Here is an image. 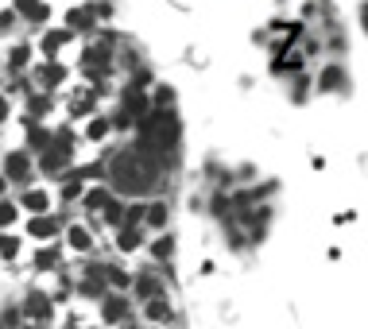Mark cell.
Instances as JSON below:
<instances>
[{
	"instance_id": "1",
	"label": "cell",
	"mask_w": 368,
	"mask_h": 329,
	"mask_svg": "<svg viewBox=\"0 0 368 329\" xmlns=\"http://www.w3.org/2000/svg\"><path fill=\"white\" fill-rule=\"evenodd\" d=\"M140 167H144V163H140V155H120L116 167H113L116 186H120V190H144V186L151 182V174H144Z\"/></svg>"
},
{
	"instance_id": "2",
	"label": "cell",
	"mask_w": 368,
	"mask_h": 329,
	"mask_svg": "<svg viewBox=\"0 0 368 329\" xmlns=\"http://www.w3.org/2000/svg\"><path fill=\"white\" fill-rule=\"evenodd\" d=\"M28 314H31V318H39V321H47L50 318V299L35 290V294L28 299Z\"/></svg>"
},
{
	"instance_id": "3",
	"label": "cell",
	"mask_w": 368,
	"mask_h": 329,
	"mask_svg": "<svg viewBox=\"0 0 368 329\" xmlns=\"http://www.w3.org/2000/svg\"><path fill=\"white\" fill-rule=\"evenodd\" d=\"M4 171H8V178H28V171H31V167H28V155H8V167H4Z\"/></svg>"
},
{
	"instance_id": "4",
	"label": "cell",
	"mask_w": 368,
	"mask_h": 329,
	"mask_svg": "<svg viewBox=\"0 0 368 329\" xmlns=\"http://www.w3.org/2000/svg\"><path fill=\"white\" fill-rule=\"evenodd\" d=\"M116 244H120V252L140 248V232H136V225H125V229H120V236H116Z\"/></svg>"
},
{
	"instance_id": "5",
	"label": "cell",
	"mask_w": 368,
	"mask_h": 329,
	"mask_svg": "<svg viewBox=\"0 0 368 329\" xmlns=\"http://www.w3.org/2000/svg\"><path fill=\"white\" fill-rule=\"evenodd\" d=\"M28 229H31V236H43V241H47V236H55V229H58V225L50 221V217H35V221H31Z\"/></svg>"
},
{
	"instance_id": "6",
	"label": "cell",
	"mask_w": 368,
	"mask_h": 329,
	"mask_svg": "<svg viewBox=\"0 0 368 329\" xmlns=\"http://www.w3.org/2000/svg\"><path fill=\"white\" fill-rule=\"evenodd\" d=\"M16 8L24 12V16H31V19H43V16H47L43 0H16Z\"/></svg>"
},
{
	"instance_id": "7",
	"label": "cell",
	"mask_w": 368,
	"mask_h": 329,
	"mask_svg": "<svg viewBox=\"0 0 368 329\" xmlns=\"http://www.w3.org/2000/svg\"><path fill=\"white\" fill-rule=\"evenodd\" d=\"M125 310H128L125 299H105V321H120L125 318Z\"/></svg>"
},
{
	"instance_id": "8",
	"label": "cell",
	"mask_w": 368,
	"mask_h": 329,
	"mask_svg": "<svg viewBox=\"0 0 368 329\" xmlns=\"http://www.w3.org/2000/svg\"><path fill=\"white\" fill-rule=\"evenodd\" d=\"M147 318H151V321H171V306L159 302V299H151V302H147Z\"/></svg>"
},
{
	"instance_id": "9",
	"label": "cell",
	"mask_w": 368,
	"mask_h": 329,
	"mask_svg": "<svg viewBox=\"0 0 368 329\" xmlns=\"http://www.w3.org/2000/svg\"><path fill=\"white\" fill-rule=\"evenodd\" d=\"M24 205H28L31 213H43V209H47V194H43V190H31V194H24Z\"/></svg>"
},
{
	"instance_id": "10",
	"label": "cell",
	"mask_w": 368,
	"mask_h": 329,
	"mask_svg": "<svg viewBox=\"0 0 368 329\" xmlns=\"http://www.w3.org/2000/svg\"><path fill=\"white\" fill-rule=\"evenodd\" d=\"M144 109H147V101H144L140 93H128V97H125V113H128V116H144Z\"/></svg>"
},
{
	"instance_id": "11",
	"label": "cell",
	"mask_w": 368,
	"mask_h": 329,
	"mask_svg": "<svg viewBox=\"0 0 368 329\" xmlns=\"http://www.w3.org/2000/svg\"><path fill=\"white\" fill-rule=\"evenodd\" d=\"M105 202H109L105 190H89V194H86V205H89V209H105Z\"/></svg>"
},
{
	"instance_id": "12",
	"label": "cell",
	"mask_w": 368,
	"mask_h": 329,
	"mask_svg": "<svg viewBox=\"0 0 368 329\" xmlns=\"http://www.w3.org/2000/svg\"><path fill=\"white\" fill-rule=\"evenodd\" d=\"M136 287H140V294H144V299H155V294H159V283H155L151 275H144V279L136 283Z\"/></svg>"
},
{
	"instance_id": "13",
	"label": "cell",
	"mask_w": 368,
	"mask_h": 329,
	"mask_svg": "<svg viewBox=\"0 0 368 329\" xmlns=\"http://www.w3.org/2000/svg\"><path fill=\"white\" fill-rule=\"evenodd\" d=\"M338 86H341V70L329 66L326 74H322V89H338Z\"/></svg>"
},
{
	"instance_id": "14",
	"label": "cell",
	"mask_w": 368,
	"mask_h": 329,
	"mask_svg": "<svg viewBox=\"0 0 368 329\" xmlns=\"http://www.w3.org/2000/svg\"><path fill=\"white\" fill-rule=\"evenodd\" d=\"M70 244H74L77 252H86L89 248V232L86 229H70Z\"/></svg>"
},
{
	"instance_id": "15",
	"label": "cell",
	"mask_w": 368,
	"mask_h": 329,
	"mask_svg": "<svg viewBox=\"0 0 368 329\" xmlns=\"http://www.w3.org/2000/svg\"><path fill=\"white\" fill-rule=\"evenodd\" d=\"M16 252H19L16 236H0V256H4V260H12V256H16Z\"/></svg>"
},
{
	"instance_id": "16",
	"label": "cell",
	"mask_w": 368,
	"mask_h": 329,
	"mask_svg": "<svg viewBox=\"0 0 368 329\" xmlns=\"http://www.w3.org/2000/svg\"><path fill=\"white\" fill-rule=\"evenodd\" d=\"M105 132H109V120H93L89 124V140H105Z\"/></svg>"
},
{
	"instance_id": "17",
	"label": "cell",
	"mask_w": 368,
	"mask_h": 329,
	"mask_svg": "<svg viewBox=\"0 0 368 329\" xmlns=\"http://www.w3.org/2000/svg\"><path fill=\"white\" fill-rule=\"evenodd\" d=\"M147 221H151V225H163V221H167V209H163V205H151V209H147Z\"/></svg>"
},
{
	"instance_id": "18",
	"label": "cell",
	"mask_w": 368,
	"mask_h": 329,
	"mask_svg": "<svg viewBox=\"0 0 368 329\" xmlns=\"http://www.w3.org/2000/svg\"><path fill=\"white\" fill-rule=\"evenodd\" d=\"M105 217H109V221H120V217H125V209H120V205H116V202H105Z\"/></svg>"
},
{
	"instance_id": "19",
	"label": "cell",
	"mask_w": 368,
	"mask_h": 329,
	"mask_svg": "<svg viewBox=\"0 0 368 329\" xmlns=\"http://www.w3.org/2000/svg\"><path fill=\"white\" fill-rule=\"evenodd\" d=\"M55 260H58V256H55V252H39V256H35V263H39V267H55Z\"/></svg>"
},
{
	"instance_id": "20",
	"label": "cell",
	"mask_w": 368,
	"mask_h": 329,
	"mask_svg": "<svg viewBox=\"0 0 368 329\" xmlns=\"http://www.w3.org/2000/svg\"><path fill=\"white\" fill-rule=\"evenodd\" d=\"M12 217H16V205L4 202V205H0V225H12Z\"/></svg>"
},
{
	"instance_id": "21",
	"label": "cell",
	"mask_w": 368,
	"mask_h": 329,
	"mask_svg": "<svg viewBox=\"0 0 368 329\" xmlns=\"http://www.w3.org/2000/svg\"><path fill=\"white\" fill-rule=\"evenodd\" d=\"M62 43H66V35H62V31H55V35H47V43H43V47H47V50H58Z\"/></svg>"
},
{
	"instance_id": "22",
	"label": "cell",
	"mask_w": 368,
	"mask_h": 329,
	"mask_svg": "<svg viewBox=\"0 0 368 329\" xmlns=\"http://www.w3.org/2000/svg\"><path fill=\"white\" fill-rule=\"evenodd\" d=\"M58 77H62V70H58V66H47V70H43V82H47V86H55Z\"/></svg>"
},
{
	"instance_id": "23",
	"label": "cell",
	"mask_w": 368,
	"mask_h": 329,
	"mask_svg": "<svg viewBox=\"0 0 368 329\" xmlns=\"http://www.w3.org/2000/svg\"><path fill=\"white\" fill-rule=\"evenodd\" d=\"M28 62V47H16L12 50V66H24Z\"/></svg>"
},
{
	"instance_id": "24",
	"label": "cell",
	"mask_w": 368,
	"mask_h": 329,
	"mask_svg": "<svg viewBox=\"0 0 368 329\" xmlns=\"http://www.w3.org/2000/svg\"><path fill=\"white\" fill-rule=\"evenodd\" d=\"M31 147H47V132H43V128H31Z\"/></svg>"
},
{
	"instance_id": "25",
	"label": "cell",
	"mask_w": 368,
	"mask_h": 329,
	"mask_svg": "<svg viewBox=\"0 0 368 329\" xmlns=\"http://www.w3.org/2000/svg\"><path fill=\"white\" fill-rule=\"evenodd\" d=\"M155 256H159V260H163V256H171V241H159V244H155Z\"/></svg>"
},
{
	"instance_id": "26",
	"label": "cell",
	"mask_w": 368,
	"mask_h": 329,
	"mask_svg": "<svg viewBox=\"0 0 368 329\" xmlns=\"http://www.w3.org/2000/svg\"><path fill=\"white\" fill-rule=\"evenodd\" d=\"M70 24H74V28H86L89 16H86V12H77V16H70Z\"/></svg>"
},
{
	"instance_id": "27",
	"label": "cell",
	"mask_w": 368,
	"mask_h": 329,
	"mask_svg": "<svg viewBox=\"0 0 368 329\" xmlns=\"http://www.w3.org/2000/svg\"><path fill=\"white\" fill-rule=\"evenodd\" d=\"M4 116H8V105H4V97H0V120H4Z\"/></svg>"
},
{
	"instance_id": "28",
	"label": "cell",
	"mask_w": 368,
	"mask_h": 329,
	"mask_svg": "<svg viewBox=\"0 0 368 329\" xmlns=\"http://www.w3.org/2000/svg\"><path fill=\"white\" fill-rule=\"evenodd\" d=\"M365 31H368V4H365Z\"/></svg>"
},
{
	"instance_id": "29",
	"label": "cell",
	"mask_w": 368,
	"mask_h": 329,
	"mask_svg": "<svg viewBox=\"0 0 368 329\" xmlns=\"http://www.w3.org/2000/svg\"><path fill=\"white\" fill-rule=\"evenodd\" d=\"M0 190H4V178H0Z\"/></svg>"
}]
</instances>
